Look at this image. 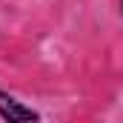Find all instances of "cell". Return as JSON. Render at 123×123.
<instances>
[{
    "mask_svg": "<svg viewBox=\"0 0 123 123\" xmlns=\"http://www.w3.org/2000/svg\"><path fill=\"white\" fill-rule=\"evenodd\" d=\"M0 120H6V123H40L43 115L0 86Z\"/></svg>",
    "mask_w": 123,
    "mask_h": 123,
    "instance_id": "1",
    "label": "cell"
},
{
    "mask_svg": "<svg viewBox=\"0 0 123 123\" xmlns=\"http://www.w3.org/2000/svg\"><path fill=\"white\" fill-rule=\"evenodd\" d=\"M117 14L123 17V0H117Z\"/></svg>",
    "mask_w": 123,
    "mask_h": 123,
    "instance_id": "2",
    "label": "cell"
}]
</instances>
